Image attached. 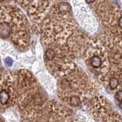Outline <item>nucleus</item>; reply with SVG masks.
I'll return each instance as SVG.
<instances>
[{
	"label": "nucleus",
	"mask_w": 122,
	"mask_h": 122,
	"mask_svg": "<svg viewBox=\"0 0 122 122\" xmlns=\"http://www.w3.org/2000/svg\"><path fill=\"white\" fill-rule=\"evenodd\" d=\"M71 7L63 1L51 4L36 24L45 43L64 44L77 28L70 14Z\"/></svg>",
	"instance_id": "nucleus-1"
},
{
	"label": "nucleus",
	"mask_w": 122,
	"mask_h": 122,
	"mask_svg": "<svg viewBox=\"0 0 122 122\" xmlns=\"http://www.w3.org/2000/svg\"><path fill=\"white\" fill-rule=\"evenodd\" d=\"M30 37V25L23 11L15 6H0V38L25 46Z\"/></svg>",
	"instance_id": "nucleus-2"
},
{
	"label": "nucleus",
	"mask_w": 122,
	"mask_h": 122,
	"mask_svg": "<svg viewBox=\"0 0 122 122\" xmlns=\"http://www.w3.org/2000/svg\"><path fill=\"white\" fill-rule=\"evenodd\" d=\"M72 8L75 16L82 28L89 33H94L97 30L98 23L89 7L84 0L72 1Z\"/></svg>",
	"instance_id": "nucleus-3"
},
{
	"label": "nucleus",
	"mask_w": 122,
	"mask_h": 122,
	"mask_svg": "<svg viewBox=\"0 0 122 122\" xmlns=\"http://www.w3.org/2000/svg\"><path fill=\"white\" fill-rule=\"evenodd\" d=\"M90 64L93 68H99L102 64V57L97 54L92 55L90 58Z\"/></svg>",
	"instance_id": "nucleus-4"
},
{
	"label": "nucleus",
	"mask_w": 122,
	"mask_h": 122,
	"mask_svg": "<svg viewBox=\"0 0 122 122\" xmlns=\"http://www.w3.org/2000/svg\"><path fill=\"white\" fill-rule=\"evenodd\" d=\"M9 98H10L9 94L5 90H3L0 92V102H1L2 105H5L6 103L9 102Z\"/></svg>",
	"instance_id": "nucleus-5"
},
{
	"label": "nucleus",
	"mask_w": 122,
	"mask_h": 122,
	"mask_svg": "<svg viewBox=\"0 0 122 122\" xmlns=\"http://www.w3.org/2000/svg\"><path fill=\"white\" fill-rule=\"evenodd\" d=\"M118 84H119V81L116 77H112L110 79L109 81V86L112 89H114L117 87Z\"/></svg>",
	"instance_id": "nucleus-6"
},
{
	"label": "nucleus",
	"mask_w": 122,
	"mask_h": 122,
	"mask_svg": "<svg viewBox=\"0 0 122 122\" xmlns=\"http://www.w3.org/2000/svg\"><path fill=\"white\" fill-rule=\"evenodd\" d=\"M70 103L72 106H77L79 104V98L76 95H73L70 98Z\"/></svg>",
	"instance_id": "nucleus-7"
},
{
	"label": "nucleus",
	"mask_w": 122,
	"mask_h": 122,
	"mask_svg": "<svg viewBox=\"0 0 122 122\" xmlns=\"http://www.w3.org/2000/svg\"><path fill=\"white\" fill-rule=\"evenodd\" d=\"M4 62H5V65H7L8 66H11L13 63L12 59H11L10 57H6V58L5 59V60H4Z\"/></svg>",
	"instance_id": "nucleus-8"
},
{
	"label": "nucleus",
	"mask_w": 122,
	"mask_h": 122,
	"mask_svg": "<svg viewBox=\"0 0 122 122\" xmlns=\"http://www.w3.org/2000/svg\"><path fill=\"white\" fill-rule=\"evenodd\" d=\"M115 98H116V99L119 102H121V100H122V91L121 90H119L116 93V95H115Z\"/></svg>",
	"instance_id": "nucleus-9"
},
{
	"label": "nucleus",
	"mask_w": 122,
	"mask_h": 122,
	"mask_svg": "<svg viewBox=\"0 0 122 122\" xmlns=\"http://www.w3.org/2000/svg\"><path fill=\"white\" fill-rule=\"evenodd\" d=\"M8 0H0V2H5Z\"/></svg>",
	"instance_id": "nucleus-10"
}]
</instances>
